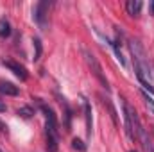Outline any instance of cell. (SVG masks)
<instances>
[{"label": "cell", "instance_id": "cell-1", "mask_svg": "<svg viewBox=\"0 0 154 152\" xmlns=\"http://www.w3.org/2000/svg\"><path fill=\"white\" fill-rule=\"evenodd\" d=\"M129 50H131V56H133V63H134L136 75L151 81V77H152V68H151L149 57H147L143 47L140 45V41H138V39H129Z\"/></svg>", "mask_w": 154, "mask_h": 152}, {"label": "cell", "instance_id": "cell-2", "mask_svg": "<svg viewBox=\"0 0 154 152\" xmlns=\"http://www.w3.org/2000/svg\"><path fill=\"white\" fill-rule=\"evenodd\" d=\"M41 111L45 113V134H47V150L48 152H57L59 147V131H57V120H56V114L54 111L45 106V104H39Z\"/></svg>", "mask_w": 154, "mask_h": 152}, {"label": "cell", "instance_id": "cell-3", "mask_svg": "<svg viewBox=\"0 0 154 152\" xmlns=\"http://www.w3.org/2000/svg\"><path fill=\"white\" fill-rule=\"evenodd\" d=\"M122 109H124V122H125V132H127V138L131 141H134L138 138V132L142 131V122H140V116L138 113L122 99Z\"/></svg>", "mask_w": 154, "mask_h": 152}, {"label": "cell", "instance_id": "cell-4", "mask_svg": "<svg viewBox=\"0 0 154 152\" xmlns=\"http://www.w3.org/2000/svg\"><path fill=\"white\" fill-rule=\"evenodd\" d=\"M82 56H84V61H86L88 68L91 70V74L95 75V79L102 84V88L109 90V82H108V79H106V74H104V70H102V66H100L99 59L95 57V54H93V52H90V50H86V48H82Z\"/></svg>", "mask_w": 154, "mask_h": 152}, {"label": "cell", "instance_id": "cell-5", "mask_svg": "<svg viewBox=\"0 0 154 152\" xmlns=\"http://www.w3.org/2000/svg\"><path fill=\"white\" fill-rule=\"evenodd\" d=\"M48 9H50V2L48 0H41L34 5L32 9V18L36 22L41 31H47L48 29Z\"/></svg>", "mask_w": 154, "mask_h": 152}, {"label": "cell", "instance_id": "cell-6", "mask_svg": "<svg viewBox=\"0 0 154 152\" xmlns=\"http://www.w3.org/2000/svg\"><path fill=\"white\" fill-rule=\"evenodd\" d=\"M2 65L5 66V68H9L14 75L18 77L20 81H27V77H29V74H27V70L20 65V63H16V61H11V59H2Z\"/></svg>", "mask_w": 154, "mask_h": 152}, {"label": "cell", "instance_id": "cell-7", "mask_svg": "<svg viewBox=\"0 0 154 152\" xmlns=\"http://www.w3.org/2000/svg\"><path fill=\"white\" fill-rule=\"evenodd\" d=\"M138 140L142 141V147L145 152H154V140L151 138V134L142 127V131L138 132Z\"/></svg>", "mask_w": 154, "mask_h": 152}, {"label": "cell", "instance_id": "cell-8", "mask_svg": "<svg viewBox=\"0 0 154 152\" xmlns=\"http://www.w3.org/2000/svg\"><path fill=\"white\" fill-rule=\"evenodd\" d=\"M20 93L18 86H14L13 82L9 81H0V95H5V97H16Z\"/></svg>", "mask_w": 154, "mask_h": 152}, {"label": "cell", "instance_id": "cell-9", "mask_svg": "<svg viewBox=\"0 0 154 152\" xmlns=\"http://www.w3.org/2000/svg\"><path fill=\"white\" fill-rule=\"evenodd\" d=\"M57 99H59V104H61V108L65 109V131H70L72 109H70V106H68V102H66V99H65V97H57Z\"/></svg>", "mask_w": 154, "mask_h": 152}, {"label": "cell", "instance_id": "cell-10", "mask_svg": "<svg viewBox=\"0 0 154 152\" xmlns=\"http://www.w3.org/2000/svg\"><path fill=\"white\" fill-rule=\"evenodd\" d=\"M84 118H86V134H88V138H91L93 120H91V106H90L88 100H84Z\"/></svg>", "mask_w": 154, "mask_h": 152}, {"label": "cell", "instance_id": "cell-11", "mask_svg": "<svg viewBox=\"0 0 154 152\" xmlns=\"http://www.w3.org/2000/svg\"><path fill=\"white\" fill-rule=\"evenodd\" d=\"M125 9L131 16H138L142 11V2L140 0H129V2H125Z\"/></svg>", "mask_w": 154, "mask_h": 152}, {"label": "cell", "instance_id": "cell-12", "mask_svg": "<svg viewBox=\"0 0 154 152\" xmlns=\"http://www.w3.org/2000/svg\"><path fill=\"white\" fill-rule=\"evenodd\" d=\"M11 36V23L7 18H0V38L5 39Z\"/></svg>", "mask_w": 154, "mask_h": 152}, {"label": "cell", "instance_id": "cell-13", "mask_svg": "<svg viewBox=\"0 0 154 152\" xmlns=\"http://www.w3.org/2000/svg\"><path fill=\"white\" fill-rule=\"evenodd\" d=\"M111 45H113V50H115V54H116V59H118V63H120V65L125 68V66H127V63H125V57H124V54H122L120 47H118V41H113Z\"/></svg>", "mask_w": 154, "mask_h": 152}, {"label": "cell", "instance_id": "cell-14", "mask_svg": "<svg viewBox=\"0 0 154 152\" xmlns=\"http://www.w3.org/2000/svg\"><path fill=\"white\" fill-rule=\"evenodd\" d=\"M142 97H143V102H145L147 109L151 111V114H154V99L147 93V91H142Z\"/></svg>", "mask_w": 154, "mask_h": 152}, {"label": "cell", "instance_id": "cell-15", "mask_svg": "<svg viewBox=\"0 0 154 152\" xmlns=\"http://www.w3.org/2000/svg\"><path fill=\"white\" fill-rule=\"evenodd\" d=\"M32 43H34V61H39V57H41V52H43V47H41V41L39 38H34L32 39Z\"/></svg>", "mask_w": 154, "mask_h": 152}, {"label": "cell", "instance_id": "cell-16", "mask_svg": "<svg viewBox=\"0 0 154 152\" xmlns=\"http://www.w3.org/2000/svg\"><path fill=\"white\" fill-rule=\"evenodd\" d=\"M136 77H138V81H140V84H142L143 91H149V93H152V95H154V86H152V82H151V81H147V79H143V77H140V75H136Z\"/></svg>", "mask_w": 154, "mask_h": 152}, {"label": "cell", "instance_id": "cell-17", "mask_svg": "<svg viewBox=\"0 0 154 152\" xmlns=\"http://www.w3.org/2000/svg\"><path fill=\"white\" fill-rule=\"evenodd\" d=\"M18 114H20L22 118H31V116L34 114V109H32V108H29V106H23V108H20V109H18Z\"/></svg>", "mask_w": 154, "mask_h": 152}, {"label": "cell", "instance_id": "cell-18", "mask_svg": "<svg viewBox=\"0 0 154 152\" xmlns=\"http://www.w3.org/2000/svg\"><path fill=\"white\" fill-rule=\"evenodd\" d=\"M72 149H74V150H79V152H84V150H86V145H84V141H82V140L74 138V140H72Z\"/></svg>", "mask_w": 154, "mask_h": 152}, {"label": "cell", "instance_id": "cell-19", "mask_svg": "<svg viewBox=\"0 0 154 152\" xmlns=\"http://www.w3.org/2000/svg\"><path fill=\"white\" fill-rule=\"evenodd\" d=\"M9 132V127H7V123H4L2 120H0V134H7Z\"/></svg>", "mask_w": 154, "mask_h": 152}, {"label": "cell", "instance_id": "cell-20", "mask_svg": "<svg viewBox=\"0 0 154 152\" xmlns=\"http://www.w3.org/2000/svg\"><path fill=\"white\" fill-rule=\"evenodd\" d=\"M5 109H7V106H5V104H4V102H0V113H4V111H5Z\"/></svg>", "mask_w": 154, "mask_h": 152}, {"label": "cell", "instance_id": "cell-21", "mask_svg": "<svg viewBox=\"0 0 154 152\" xmlns=\"http://www.w3.org/2000/svg\"><path fill=\"white\" fill-rule=\"evenodd\" d=\"M149 7H151V14H154V2H151V5H149Z\"/></svg>", "mask_w": 154, "mask_h": 152}, {"label": "cell", "instance_id": "cell-22", "mask_svg": "<svg viewBox=\"0 0 154 152\" xmlns=\"http://www.w3.org/2000/svg\"><path fill=\"white\" fill-rule=\"evenodd\" d=\"M129 152H136V150H129Z\"/></svg>", "mask_w": 154, "mask_h": 152}, {"label": "cell", "instance_id": "cell-23", "mask_svg": "<svg viewBox=\"0 0 154 152\" xmlns=\"http://www.w3.org/2000/svg\"><path fill=\"white\" fill-rule=\"evenodd\" d=\"M0 152H4V150H2V149H0Z\"/></svg>", "mask_w": 154, "mask_h": 152}]
</instances>
